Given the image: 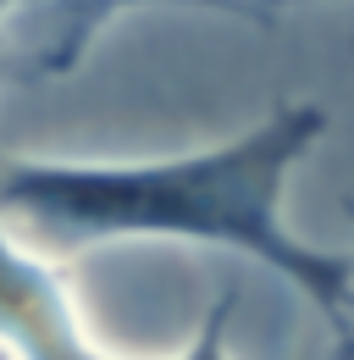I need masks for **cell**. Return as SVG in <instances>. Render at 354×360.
<instances>
[{
    "mask_svg": "<svg viewBox=\"0 0 354 360\" xmlns=\"http://www.w3.org/2000/svg\"><path fill=\"white\" fill-rule=\"evenodd\" d=\"M327 134V111L277 100L227 144L144 161H55L0 155V222L50 255H84L128 238H172L232 250L299 288L327 327L349 311L354 250H315L288 217V178Z\"/></svg>",
    "mask_w": 354,
    "mask_h": 360,
    "instance_id": "6da1fadb",
    "label": "cell"
},
{
    "mask_svg": "<svg viewBox=\"0 0 354 360\" xmlns=\"http://www.w3.org/2000/svg\"><path fill=\"white\" fill-rule=\"evenodd\" d=\"M343 205H349V217H354V194ZM332 338H338V360H354V294H349V311L332 321Z\"/></svg>",
    "mask_w": 354,
    "mask_h": 360,
    "instance_id": "7a4b0ae2",
    "label": "cell"
},
{
    "mask_svg": "<svg viewBox=\"0 0 354 360\" xmlns=\"http://www.w3.org/2000/svg\"><path fill=\"white\" fill-rule=\"evenodd\" d=\"M11 11H17V0H0V28L11 22Z\"/></svg>",
    "mask_w": 354,
    "mask_h": 360,
    "instance_id": "3957f363",
    "label": "cell"
},
{
    "mask_svg": "<svg viewBox=\"0 0 354 360\" xmlns=\"http://www.w3.org/2000/svg\"><path fill=\"white\" fill-rule=\"evenodd\" d=\"M0 360H17V355H11V349H6V344H0Z\"/></svg>",
    "mask_w": 354,
    "mask_h": 360,
    "instance_id": "277c9868",
    "label": "cell"
}]
</instances>
